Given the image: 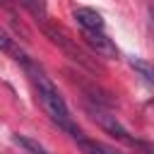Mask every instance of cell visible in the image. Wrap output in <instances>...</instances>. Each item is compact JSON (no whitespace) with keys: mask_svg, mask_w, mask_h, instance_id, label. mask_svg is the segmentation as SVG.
I'll return each instance as SVG.
<instances>
[{"mask_svg":"<svg viewBox=\"0 0 154 154\" xmlns=\"http://www.w3.org/2000/svg\"><path fill=\"white\" fill-rule=\"evenodd\" d=\"M84 43L101 58H118V46L113 43V38H108L103 31H82Z\"/></svg>","mask_w":154,"mask_h":154,"instance_id":"7a4b0ae2","label":"cell"},{"mask_svg":"<svg viewBox=\"0 0 154 154\" xmlns=\"http://www.w3.org/2000/svg\"><path fill=\"white\" fill-rule=\"evenodd\" d=\"M17 5H22L31 17H36L41 24L48 22V7H46V0H14Z\"/></svg>","mask_w":154,"mask_h":154,"instance_id":"52a82bcc","label":"cell"},{"mask_svg":"<svg viewBox=\"0 0 154 154\" xmlns=\"http://www.w3.org/2000/svg\"><path fill=\"white\" fill-rule=\"evenodd\" d=\"M12 142H14L19 149H24L26 154H51L38 140H34V137H29V135H22V132H14V135H12Z\"/></svg>","mask_w":154,"mask_h":154,"instance_id":"8992f818","label":"cell"},{"mask_svg":"<svg viewBox=\"0 0 154 154\" xmlns=\"http://www.w3.org/2000/svg\"><path fill=\"white\" fill-rule=\"evenodd\" d=\"M72 17L82 26V31H103V17L91 7H75Z\"/></svg>","mask_w":154,"mask_h":154,"instance_id":"5b68a950","label":"cell"},{"mask_svg":"<svg viewBox=\"0 0 154 154\" xmlns=\"http://www.w3.org/2000/svg\"><path fill=\"white\" fill-rule=\"evenodd\" d=\"M75 142H77V147H79L84 154H118V152H113L111 147H106V144H101V142H96V140L84 137V132H82L79 137H75Z\"/></svg>","mask_w":154,"mask_h":154,"instance_id":"ba28073f","label":"cell"},{"mask_svg":"<svg viewBox=\"0 0 154 154\" xmlns=\"http://www.w3.org/2000/svg\"><path fill=\"white\" fill-rule=\"evenodd\" d=\"M24 72H26V77H29V84H31V89H34V94H36V99H38V103H41V108L46 111V116L51 118V123L53 125H58L60 130H65L72 140L75 137H79L82 135V130L77 128V123L72 120V116H70V108H67V103H65V99H63V94L58 91V87L51 82V77L31 60L29 65H24Z\"/></svg>","mask_w":154,"mask_h":154,"instance_id":"6da1fadb","label":"cell"},{"mask_svg":"<svg viewBox=\"0 0 154 154\" xmlns=\"http://www.w3.org/2000/svg\"><path fill=\"white\" fill-rule=\"evenodd\" d=\"M0 51H2L7 58H12L14 63H19L22 67L31 63V58L24 53V48L19 46V41H17V38H12V36L5 31V26H0Z\"/></svg>","mask_w":154,"mask_h":154,"instance_id":"277c9868","label":"cell"},{"mask_svg":"<svg viewBox=\"0 0 154 154\" xmlns=\"http://www.w3.org/2000/svg\"><path fill=\"white\" fill-rule=\"evenodd\" d=\"M128 63H130V67H132L144 82L154 84V63H152V60H144V58H130Z\"/></svg>","mask_w":154,"mask_h":154,"instance_id":"9c48e42d","label":"cell"},{"mask_svg":"<svg viewBox=\"0 0 154 154\" xmlns=\"http://www.w3.org/2000/svg\"><path fill=\"white\" fill-rule=\"evenodd\" d=\"M43 31H46V36H48V38H51L55 46H60V48H63V51H65V53H67L72 60H77L79 65H89L87 55H84V53H82V51L75 46V41H72V38H67V36H65V31H60V29L51 26L48 22L43 24Z\"/></svg>","mask_w":154,"mask_h":154,"instance_id":"3957f363","label":"cell"}]
</instances>
